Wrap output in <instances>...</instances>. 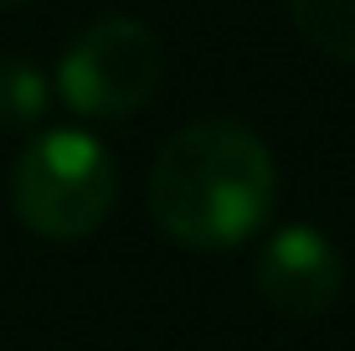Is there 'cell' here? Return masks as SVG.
<instances>
[{
    "label": "cell",
    "instance_id": "5b68a950",
    "mask_svg": "<svg viewBox=\"0 0 355 351\" xmlns=\"http://www.w3.org/2000/svg\"><path fill=\"white\" fill-rule=\"evenodd\" d=\"M288 16L309 47L335 63H355V0H288Z\"/></svg>",
    "mask_w": 355,
    "mask_h": 351
},
{
    "label": "cell",
    "instance_id": "3957f363",
    "mask_svg": "<svg viewBox=\"0 0 355 351\" xmlns=\"http://www.w3.org/2000/svg\"><path fill=\"white\" fill-rule=\"evenodd\" d=\"M160 42L134 16H103L62 52L57 93L83 119H129L160 88Z\"/></svg>",
    "mask_w": 355,
    "mask_h": 351
},
{
    "label": "cell",
    "instance_id": "7a4b0ae2",
    "mask_svg": "<svg viewBox=\"0 0 355 351\" xmlns=\"http://www.w3.org/2000/svg\"><path fill=\"white\" fill-rule=\"evenodd\" d=\"M119 202V171L88 129H46L10 165V207L21 227L52 243L98 233Z\"/></svg>",
    "mask_w": 355,
    "mask_h": 351
},
{
    "label": "cell",
    "instance_id": "8992f818",
    "mask_svg": "<svg viewBox=\"0 0 355 351\" xmlns=\"http://www.w3.org/2000/svg\"><path fill=\"white\" fill-rule=\"evenodd\" d=\"M46 104H52L46 72L36 63H26V57H0V129L42 124Z\"/></svg>",
    "mask_w": 355,
    "mask_h": 351
},
{
    "label": "cell",
    "instance_id": "52a82bcc",
    "mask_svg": "<svg viewBox=\"0 0 355 351\" xmlns=\"http://www.w3.org/2000/svg\"><path fill=\"white\" fill-rule=\"evenodd\" d=\"M10 6H26V0H0V10H10Z\"/></svg>",
    "mask_w": 355,
    "mask_h": 351
},
{
    "label": "cell",
    "instance_id": "277c9868",
    "mask_svg": "<svg viewBox=\"0 0 355 351\" xmlns=\"http://www.w3.org/2000/svg\"><path fill=\"white\" fill-rule=\"evenodd\" d=\"M258 289L284 320H320L345 289V259L320 227L288 222L258 253Z\"/></svg>",
    "mask_w": 355,
    "mask_h": 351
},
{
    "label": "cell",
    "instance_id": "6da1fadb",
    "mask_svg": "<svg viewBox=\"0 0 355 351\" xmlns=\"http://www.w3.org/2000/svg\"><path fill=\"white\" fill-rule=\"evenodd\" d=\"M278 197L268 145L237 119H201L165 140L150 171V217L175 248L222 253L248 243Z\"/></svg>",
    "mask_w": 355,
    "mask_h": 351
}]
</instances>
